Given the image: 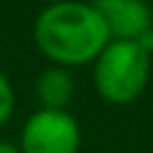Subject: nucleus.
I'll list each match as a JSON object with an SVG mask.
<instances>
[{
    "mask_svg": "<svg viewBox=\"0 0 153 153\" xmlns=\"http://www.w3.org/2000/svg\"><path fill=\"white\" fill-rule=\"evenodd\" d=\"M151 56L135 41H110L94 59V87L110 105H130L146 92Z\"/></svg>",
    "mask_w": 153,
    "mask_h": 153,
    "instance_id": "2",
    "label": "nucleus"
},
{
    "mask_svg": "<svg viewBox=\"0 0 153 153\" xmlns=\"http://www.w3.org/2000/svg\"><path fill=\"white\" fill-rule=\"evenodd\" d=\"M13 110H16V94H13V84L8 82V76L0 71V125H5L10 120Z\"/></svg>",
    "mask_w": 153,
    "mask_h": 153,
    "instance_id": "6",
    "label": "nucleus"
},
{
    "mask_svg": "<svg viewBox=\"0 0 153 153\" xmlns=\"http://www.w3.org/2000/svg\"><path fill=\"white\" fill-rule=\"evenodd\" d=\"M115 3H120V0H92V3H89V5H92V8H94V10H97V13H102L105 8L115 5Z\"/></svg>",
    "mask_w": 153,
    "mask_h": 153,
    "instance_id": "7",
    "label": "nucleus"
},
{
    "mask_svg": "<svg viewBox=\"0 0 153 153\" xmlns=\"http://www.w3.org/2000/svg\"><path fill=\"white\" fill-rule=\"evenodd\" d=\"M21 153H79L82 130L66 110H38L21 128Z\"/></svg>",
    "mask_w": 153,
    "mask_h": 153,
    "instance_id": "3",
    "label": "nucleus"
},
{
    "mask_svg": "<svg viewBox=\"0 0 153 153\" xmlns=\"http://www.w3.org/2000/svg\"><path fill=\"white\" fill-rule=\"evenodd\" d=\"M0 153H21V148L8 143V140H0Z\"/></svg>",
    "mask_w": 153,
    "mask_h": 153,
    "instance_id": "8",
    "label": "nucleus"
},
{
    "mask_svg": "<svg viewBox=\"0 0 153 153\" xmlns=\"http://www.w3.org/2000/svg\"><path fill=\"white\" fill-rule=\"evenodd\" d=\"M36 46L54 66H82L100 56L110 44L105 18L89 3L59 0L51 3L33 26Z\"/></svg>",
    "mask_w": 153,
    "mask_h": 153,
    "instance_id": "1",
    "label": "nucleus"
},
{
    "mask_svg": "<svg viewBox=\"0 0 153 153\" xmlns=\"http://www.w3.org/2000/svg\"><path fill=\"white\" fill-rule=\"evenodd\" d=\"M36 97L41 110H66L74 97V76L64 66H49L36 79Z\"/></svg>",
    "mask_w": 153,
    "mask_h": 153,
    "instance_id": "5",
    "label": "nucleus"
},
{
    "mask_svg": "<svg viewBox=\"0 0 153 153\" xmlns=\"http://www.w3.org/2000/svg\"><path fill=\"white\" fill-rule=\"evenodd\" d=\"M54 3H59V0H54Z\"/></svg>",
    "mask_w": 153,
    "mask_h": 153,
    "instance_id": "9",
    "label": "nucleus"
},
{
    "mask_svg": "<svg viewBox=\"0 0 153 153\" xmlns=\"http://www.w3.org/2000/svg\"><path fill=\"white\" fill-rule=\"evenodd\" d=\"M100 16L105 18L110 41H138L148 28H153V16L146 0H120Z\"/></svg>",
    "mask_w": 153,
    "mask_h": 153,
    "instance_id": "4",
    "label": "nucleus"
}]
</instances>
